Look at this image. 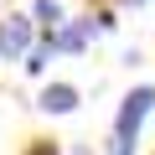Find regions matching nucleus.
<instances>
[{
	"mask_svg": "<svg viewBox=\"0 0 155 155\" xmlns=\"http://www.w3.org/2000/svg\"><path fill=\"white\" fill-rule=\"evenodd\" d=\"M150 104H155V88H134V93L124 98L119 124H114V145H109V155H129V145H134V134H140V124H145Z\"/></svg>",
	"mask_w": 155,
	"mask_h": 155,
	"instance_id": "f257e3e1",
	"label": "nucleus"
},
{
	"mask_svg": "<svg viewBox=\"0 0 155 155\" xmlns=\"http://www.w3.org/2000/svg\"><path fill=\"white\" fill-rule=\"evenodd\" d=\"M26 47H31V21H26V16H11V21H0V57L11 62V57H21Z\"/></svg>",
	"mask_w": 155,
	"mask_h": 155,
	"instance_id": "f03ea898",
	"label": "nucleus"
},
{
	"mask_svg": "<svg viewBox=\"0 0 155 155\" xmlns=\"http://www.w3.org/2000/svg\"><path fill=\"white\" fill-rule=\"evenodd\" d=\"M41 109H47V114H72V109H78V88H72V83H52V88L41 93Z\"/></svg>",
	"mask_w": 155,
	"mask_h": 155,
	"instance_id": "7ed1b4c3",
	"label": "nucleus"
},
{
	"mask_svg": "<svg viewBox=\"0 0 155 155\" xmlns=\"http://www.w3.org/2000/svg\"><path fill=\"white\" fill-rule=\"evenodd\" d=\"M36 16H41V26H62V5H57V0H36Z\"/></svg>",
	"mask_w": 155,
	"mask_h": 155,
	"instance_id": "20e7f679",
	"label": "nucleus"
},
{
	"mask_svg": "<svg viewBox=\"0 0 155 155\" xmlns=\"http://www.w3.org/2000/svg\"><path fill=\"white\" fill-rule=\"evenodd\" d=\"M47 57H52V47H36V52L26 57V72H41V67H47Z\"/></svg>",
	"mask_w": 155,
	"mask_h": 155,
	"instance_id": "39448f33",
	"label": "nucleus"
},
{
	"mask_svg": "<svg viewBox=\"0 0 155 155\" xmlns=\"http://www.w3.org/2000/svg\"><path fill=\"white\" fill-rule=\"evenodd\" d=\"M26 155H57V145H47V140H36V145H31Z\"/></svg>",
	"mask_w": 155,
	"mask_h": 155,
	"instance_id": "423d86ee",
	"label": "nucleus"
}]
</instances>
